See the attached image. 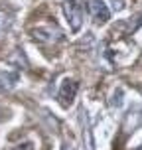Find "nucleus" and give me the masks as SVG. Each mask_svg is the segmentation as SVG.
I'll use <instances>...</instances> for the list:
<instances>
[{"label": "nucleus", "instance_id": "20e7f679", "mask_svg": "<svg viewBox=\"0 0 142 150\" xmlns=\"http://www.w3.org/2000/svg\"><path fill=\"white\" fill-rule=\"evenodd\" d=\"M53 32H59V30H55V28H37L34 32V38L40 40V42H53V38H52Z\"/></svg>", "mask_w": 142, "mask_h": 150}, {"label": "nucleus", "instance_id": "7ed1b4c3", "mask_svg": "<svg viewBox=\"0 0 142 150\" xmlns=\"http://www.w3.org/2000/svg\"><path fill=\"white\" fill-rule=\"evenodd\" d=\"M89 10H91V16L97 24H105L109 18H111V10L107 6L103 0H91L89 2Z\"/></svg>", "mask_w": 142, "mask_h": 150}, {"label": "nucleus", "instance_id": "6e6552de", "mask_svg": "<svg viewBox=\"0 0 142 150\" xmlns=\"http://www.w3.org/2000/svg\"><path fill=\"white\" fill-rule=\"evenodd\" d=\"M136 150H142V146H140V148H136Z\"/></svg>", "mask_w": 142, "mask_h": 150}, {"label": "nucleus", "instance_id": "0eeeda50", "mask_svg": "<svg viewBox=\"0 0 142 150\" xmlns=\"http://www.w3.org/2000/svg\"><path fill=\"white\" fill-rule=\"evenodd\" d=\"M61 150H73V146L67 144V142H63V144H61Z\"/></svg>", "mask_w": 142, "mask_h": 150}, {"label": "nucleus", "instance_id": "423d86ee", "mask_svg": "<svg viewBox=\"0 0 142 150\" xmlns=\"http://www.w3.org/2000/svg\"><path fill=\"white\" fill-rule=\"evenodd\" d=\"M120 97H122V91L119 89V93H114V95H112V101H111V103H112V105H117V107H119L120 103H122V99H120Z\"/></svg>", "mask_w": 142, "mask_h": 150}, {"label": "nucleus", "instance_id": "f257e3e1", "mask_svg": "<svg viewBox=\"0 0 142 150\" xmlns=\"http://www.w3.org/2000/svg\"><path fill=\"white\" fill-rule=\"evenodd\" d=\"M63 12H65V18L69 22V28L71 32H79L83 24V6L79 0H65L63 2Z\"/></svg>", "mask_w": 142, "mask_h": 150}, {"label": "nucleus", "instance_id": "f03ea898", "mask_svg": "<svg viewBox=\"0 0 142 150\" xmlns=\"http://www.w3.org/2000/svg\"><path fill=\"white\" fill-rule=\"evenodd\" d=\"M77 89H79V85H77V81H73V79H65V81L61 83V89H59V93H57V99H59L61 105L63 107L71 105L75 95H77Z\"/></svg>", "mask_w": 142, "mask_h": 150}, {"label": "nucleus", "instance_id": "39448f33", "mask_svg": "<svg viewBox=\"0 0 142 150\" xmlns=\"http://www.w3.org/2000/svg\"><path fill=\"white\" fill-rule=\"evenodd\" d=\"M111 2H112V10L114 12H120L124 8V0H111Z\"/></svg>", "mask_w": 142, "mask_h": 150}]
</instances>
